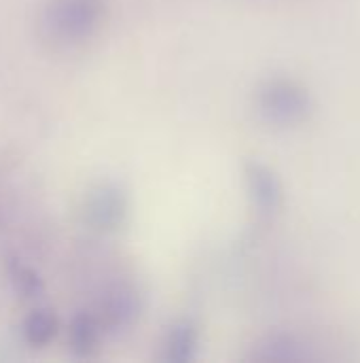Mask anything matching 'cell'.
Wrapping results in <instances>:
<instances>
[{"label":"cell","instance_id":"4","mask_svg":"<svg viewBox=\"0 0 360 363\" xmlns=\"http://www.w3.org/2000/svg\"><path fill=\"white\" fill-rule=\"evenodd\" d=\"M140 313H142L140 291L129 283H117L102 296L95 317L104 332L121 334L140 319Z\"/></svg>","mask_w":360,"mask_h":363},{"label":"cell","instance_id":"6","mask_svg":"<svg viewBox=\"0 0 360 363\" xmlns=\"http://www.w3.org/2000/svg\"><path fill=\"white\" fill-rule=\"evenodd\" d=\"M199 353V325L191 317L176 319L161 345V359L166 363H193Z\"/></svg>","mask_w":360,"mask_h":363},{"label":"cell","instance_id":"2","mask_svg":"<svg viewBox=\"0 0 360 363\" xmlns=\"http://www.w3.org/2000/svg\"><path fill=\"white\" fill-rule=\"evenodd\" d=\"M257 113L274 128H295L312 113L310 91L286 77H272L257 89Z\"/></svg>","mask_w":360,"mask_h":363},{"label":"cell","instance_id":"8","mask_svg":"<svg viewBox=\"0 0 360 363\" xmlns=\"http://www.w3.org/2000/svg\"><path fill=\"white\" fill-rule=\"evenodd\" d=\"M4 272H6V279H8L13 294L17 298H21L23 302H38L45 298V294H47L45 279L36 272V268H32L19 255L6 257Z\"/></svg>","mask_w":360,"mask_h":363},{"label":"cell","instance_id":"5","mask_svg":"<svg viewBox=\"0 0 360 363\" xmlns=\"http://www.w3.org/2000/svg\"><path fill=\"white\" fill-rule=\"evenodd\" d=\"M244 179H246V189H248L255 213L263 221L274 219L280 213V206L284 200L282 181L276 174V170L263 162L252 160L244 166Z\"/></svg>","mask_w":360,"mask_h":363},{"label":"cell","instance_id":"1","mask_svg":"<svg viewBox=\"0 0 360 363\" xmlns=\"http://www.w3.org/2000/svg\"><path fill=\"white\" fill-rule=\"evenodd\" d=\"M104 15V0H49L42 26L49 38L64 45H76L100 30Z\"/></svg>","mask_w":360,"mask_h":363},{"label":"cell","instance_id":"3","mask_svg":"<svg viewBox=\"0 0 360 363\" xmlns=\"http://www.w3.org/2000/svg\"><path fill=\"white\" fill-rule=\"evenodd\" d=\"M85 221L98 232H117L123 228L129 213V198L115 181L98 183L85 200Z\"/></svg>","mask_w":360,"mask_h":363},{"label":"cell","instance_id":"7","mask_svg":"<svg viewBox=\"0 0 360 363\" xmlns=\"http://www.w3.org/2000/svg\"><path fill=\"white\" fill-rule=\"evenodd\" d=\"M104 330L95 317V313L89 311H79L70 319L68 325V347L74 357L79 359H89L98 353L100 349V338Z\"/></svg>","mask_w":360,"mask_h":363},{"label":"cell","instance_id":"9","mask_svg":"<svg viewBox=\"0 0 360 363\" xmlns=\"http://www.w3.org/2000/svg\"><path fill=\"white\" fill-rule=\"evenodd\" d=\"M57 332H59V319L47 306L32 308L21 321V338L32 349H42L51 345Z\"/></svg>","mask_w":360,"mask_h":363}]
</instances>
